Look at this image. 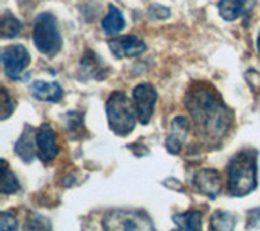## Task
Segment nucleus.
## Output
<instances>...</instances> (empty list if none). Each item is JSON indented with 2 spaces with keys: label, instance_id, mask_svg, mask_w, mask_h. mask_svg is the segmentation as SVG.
<instances>
[{
  "label": "nucleus",
  "instance_id": "20e7f679",
  "mask_svg": "<svg viewBox=\"0 0 260 231\" xmlns=\"http://www.w3.org/2000/svg\"><path fill=\"white\" fill-rule=\"evenodd\" d=\"M32 41L36 49L46 57H54L62 49V36L57 26L55 16L51 13H41L35 21Z\"/></svg>",
  "mask_w": 260,
  "mask_h": 231
},
{
  "label": "nucleus",
  "instance_id": "6ab92c4d",
  "mask_svg": "<svg viewBox=\"0 0 260 231\" xmlns=\"http://www.w3.org/2000/svg\"><path fill=\"white\" fill-rule=\"evenodd\" d=\"M21 31V23L10 12H5L2 16V38H15Z\"/></svg>",
  "mask_w": 260,
  "mask_h": 231
},
{
  "label": "nucleus",
  "instance_id": "6e6552de",
  "mask_svg": "<svg viewBox=\"0 0 260 231\" xmlns=\"http://www.w3.org/2000/svg\"><path fill=\"white\" fill-rule=\"evenodd\" d=\"M192 184L197 191L210 199H216L221 194L223 181L221 175L216 169H199L192 178Z\"/></svg>",
  "mask_w": 260,
  "mask_h": 231
},
{
  "label": "nucleus",
  "instance_id": "ddd939ff",
  "mask_svg": "<svg viewBox=\"0 0 260 231\" xmlns=\"http://www.w3.org/2000/svg\"><path fill=\"white\" fill-rule=\"evenodd\" d=\"M257 0H221L218 4V10L221 18L226 21L238 20L241 15L249 12L252 7L255 5Z\"/></svg>",
  "mask_w": 260,
  "mask_h": 231
},
{
  "label": "nucleus",
  "instance_id": "b1692460",
  "mask_svg": "<svg viewBox=\"0 0 260 231\" xmlns=\"http://www.w3.org/2000/svg\"><path fill=\"white\" fill-rule=\"evenodd\" d=\"M148 15L151 16V18L165 20V18H168V16L171 15V12H169V8L162 7V5H151L150 10H148Z\"/></svg>",
  "mask_w": 260,
  "mask_h": 231
},
{
  "label": "nucleus",
  "instance_id": "dca6fc26",
  "mask_svg": "<svg viewBox=\"0 0 260 231\" xmlns=\"http://www.w3.org/2000/svg\"><path fill=\"white\" fill-rule=\"evenodd\" d=\"M101 26H103V31L106 33V35H117V33H120L125 28V18L116 5L109 4L108 15L104 16Z\"/></svg>",
  "mask_w": 260,
  "mask_h": 231
},
{
  "label": "nucleus",
  "instance_id": "9d476101",
  "mask_svg": "<svg viewBox=\"0 0 260 231\" xmlns=\"http://www.w3.org/2000/svg\"><path fill=\"white\" fill-rule=\"evenodd\" d=\"M111 52L117 57V59H124V57H137L145 52V43L143 39L137 38L134 35L120 36L116 39H111L108 43Z\"/></svg>",
  "mask_w": 260,
  "mask_h": 231
},
{
  "label": "nucleus",
  "instance_id": "a878e982",
  "mask_svg": "<svg viewBox=\"0 0 260 231\" xmlns=\"http://www.w3.org/2000/svg\"><path fill=\"white\" fill-rule=\"evenodd\" d=\"M257 49H258V55H260V35H258V39H257Z\"/></svg>",
  "mask_w": 260,
  "mask_h": 231
},
{
  "label": "nucleus",
  "instance_id": "1a4fd4ad",
  "mask_svg": "<svg viewBox=\"0 0 260 231\" xmlns=\"http://www.w3.org/2000/svg\"><path fill=\"white\" fill-rule=\"evenodd\" d=\"M36 145H38V156L41 161H52L57 155H59V145H57L55 134L52 127L47 122L38 129L36 134Z\"/></svg>",
  "mask_w": 260,
  "mask_h": 231
},
{
  "label": "nucleus",
  "instance_id": "5701e85b",
  "mask_svg": "<svg viewBox=\"0 0 260 231\" xmlns=\"http://www.w3.org/2000/svg\"><path fill=\"white\" fill-rule=\"evenodd\" d=\"M13 109L15 106H13V100L10 98V93H8L7 88H2V121L10 118Z\"/></svg>",
  "mask_w": 260,
  "mask_h": 231
},
{
  "label": "nucleus",
  "instance_id": "f03ea898",
  "mask_svg": "<svg viewBox=\"0 0 260 231\" xmlns=\"http://www.w3.org/2000/svg\"><path fill=\"white\" fill-rule=\"evenodd\" d=\"M257 187V152L246 148L236 153L228 164V191L233 197H244Z\"/></svg>",
  "mask_w": 260,
  "mask_h": 231
},
{
  "label": "nucleus",
  "instance_id": "f257e3e1",
  "mask_svg": "<svg viewBox=\"0 0 260 231\" xmlns=\"http://www.w3.org/2000/svg\"><path fill=\"white\" fill-rule=\"evenodd\" d=\"M195 129L207 143H218L231 127V112L210 85H195L185 100Z\"/></svg>",
  "mask_w": 260,
  "mask_h": 231
},
{
  "label": "nucleus",
  "instance_id": "2eb2a0df",
  "mask_svg": "<svg viewBox=\"0 0 260 231\" xmlns=\"http://www.w3.org/2000/svg\"><path fill=\"white\" fill-rule=\"evenodd\" d=\"M80 73L85 78L101 80L106 73V64L98 57L93 51H88L80 64Z\"/></svg>",
  "mask_w": 260,
  "mask_h": 231
},
{
  "label": "nucleus",
  "instance_id": "a211bd4d",
  "mask_svg": "<svg viewBox=\"0 0 260 231\" xmlns=\"http://www.w3.org/2000/svg\"><path fill=\"white\" fill-rule=\"evenodd\" d=\"M210 228L215 231H230L236 228V217L226 210H216L211 215Z\"/></svg>",
  "mask_w": 260,
  "mask_h": 231
},
{
  "label": "nucleus",
  "instance_id": "f8f14e48",
  "mask_svg": "<svg viewBox=\"0 0 260 231\" xmlns=\"http://www.w3.org/2000/svg\"><path fill=\"white\" fill-rule=\"evenodd\" d=\"M36 134H38V130L35 132V129L31 126H26L21 137L16 140V143H15V153L26 163H31L32 158H35V155H38Z\"/></svg>",
  "mask_w": 260,
  "mask_h": 231
},
{
  "label": "nucleus",
  "instance_id": "0eeeda50",
  "mask_svg": "<svg viewBox=\"0 0 260 231\" xmlns=\"http://www.w3.org/2000/svg\"><path fill=\"white\" fill-rule=\"evenodd\" d=\"M132 98L135 103L138 121L142 124H148L153 112H154V104L158 101L156 90H154V86L150 83H140L134 88Z\"/></svg>",
  "mask_w": 260,
  "mask_h": 231
},
{
  "label": "nucleus",
  "instance_id": "39448f33",
  "mask_svg": "<svg viewBox=\"0 0 260 231\" xmlns=\"http://www.w3.org/2000/svg\"><path fill=\"white\" fill-rule=\"evenodd\" d=\"M106 229H153L150 217L138 210H111L103 218Z\"/></svg>",
  "mask_w": 260,
  "mask_h": 231
},
{
  "label": "nucleus",
  "instance_id": "423d86ee",
  "mask_svg": "<svg viewBox=\"0 0 260 231\" xmlns=\"http://www.w3.org/2000/svg\"><path fill=\"white\" fill-rule=\"evenodd\" d=\"M0 59H2L5 75L10 80H20L21 73L28 67L31 57H29L28 49L24 46L12 44V46H7L2 49Z\"/></svg>",
  "mask_w": 260,
  "mask_h": 231
},
{
  "label": "nucleus",
  "instance_id": "7ed1b4c3",
  "mask_svg": "<svg viewBox=\"0 0 260 231\" xmlns=\"http://www.w3.org/2000/svg\"><path fill=\"white\" fill-rule=\"evenodd\" d=\"M106 114H108L109 127L114 134L127 135L134 130L138 119L135 103L124 92H114L106 101Z\"/></svg>",
  "mask_w": 260,
  "mask_h": 231
},
{
  "label": "nucleus",
  "instance_id": "f3484780",
  "mask_svg": "<svg viewBox=\"0 0 260 231\" xmlns=\"http://www.w3.org/2000/svg\"><path fill=\"white\" fill-rule=\"evenodd\" d=\"M173 221L176 223L177 228L185 229V231H195V229H202V213L189 210L184 213H174Z\"/></svg>",
  "mask_w": 260,
  "mask_h": 231
},
{
  "label": "nucleus",
  "instance_id": "4468645a",
  "mask_svg": "<svg viewBox=\"0 0 260 231\" xmlns=\"http://www.w3.org/2000/svg\"><path fill=\"white\" fill-rule=\"evenodd\" d=\"M31 95L39 101L59 103L63 98V90L59 83H47V81H35L29 88Z\"/></svg>",
  "mask_w": 260,
  "mask_h": 231
},
{
  "label": "nucleus",
  "instance_id": "9b49d317",
  "mask_svg": "<svg viewBox=\"0 0 260 231\" xmlns=\"http://www.w3.org/2000/svg\"><path fill=\"white\" fill-rule=\"evenodd\" d=\"M189 121L184 115H177L171 122L169 135L166 138V150L173 155H177L182 150V145L185 142L187 135H189Z\"/></svg>",
  "mask_w": 260,
  "mask_h": 231
},
{
  "label": "nucleus",
  "instance_id": "aec40b11",
  "mask_svg": "<svg viewBox=\"0 0 260 231\" xmlns=\"http://www.w3.org/2000/svg\"><path fill=\"white\" fill-rule=\"evenodd\" d=\"M4 164V179H2V192L4 194H13L20 189V183L18 179H16V176L13 175V171L8 169L7 166V161L4 160L2 161Z\"/></svg>",
  "mask_w": 260,
  "mask_h": 231
},
{
  "label": "nucleus",
  "instance_id": "4be33fe9",
  "mask_svg": "<svg viewBox=\"0 0 260 231\" xmlns=\"http://www.w3.org/2000/svg\"><path fill=\"white\" fill-rule=\"evenodd\" d=\"M26 228L28 229H51V223H49V220L38 215V213H32V215L28 218L26 221Z\"/></svg>",
  "mask_w": 260,
  "mask_h": 231
},
{
  "label": "nucleus",
  "instance_id": "393cba45",
  "mask_svg": "<svg viewBox=\"0 0 260 231\" xmlns=\"http://www.w3.org/2000/svg\"><path fill=\"white\" fill-rule=\"evenodd\" d=\"M260 226V209H252L247 213V223L246 228L249 229H254Z\"/></svg>",
  "mask_w": 260,
  "mask_h": 231
},
{
  "label": "nucleus",
  "instance_id": "412c9836",
  "mask_svg": "<svg viewBox=\"0 0 260 231\" xmlns=\"http://www.w3.org/2000/svg\"><path fill=\"white\" fill-rule=\"evenodd\" d=\"M0 229H18V220L13 215V212H2L0 213Z\"/></svg>",
  "mask_w": 260,
  "mask_h": 231
}]
</instances>
